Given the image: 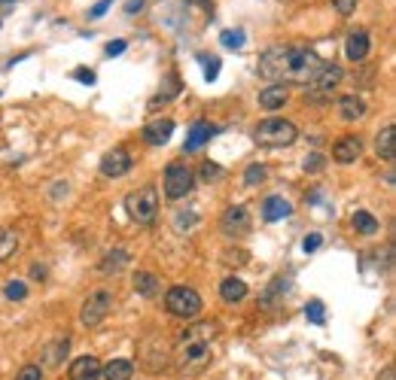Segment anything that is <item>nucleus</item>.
Here are the masks:
<instances>
[{"mask_svg":"<svg viewBox=\"0 0 396 380\" xmlns=\"http://www.w3.org/2000/svg\"><path fill=\"white\" fill-rule=\"evenodd\" d=\"M332 6L339 10V15H351L357 10V0H332Z\"/></svg>","mask_w":396,"mask_h":380,"instance_id":"36","label":"nucleus"},{"mask_svg":"<svg viewBox=\"0 0 396 380\" xmlns=\"http://www.w3.org/2000/svg\"><path fill=\"white\" fill-rule=\"evenodd\" d=\"M110 6H113V0H101V3H95L89 10V19H104V13L110 10Z\"/></svg>","mask_w":396,"mask_h":380,"instance_id":"35","label":"nucleus"},{"mask_svg":"<svg viewBox=\"0 0 396 380\" xmlns=\"http://www.w3.org/2000/svg\"><path fill=\"white\" fill-rule=\"evenodd\" d=\"M339 116L344 122H353V119H363L366 116V100L357 98V95H344L339 100Z\"/></svg>","mask_w":396,"mask_h":380,"instance_id":"20","label":"nucleus"},{"mask_svg":"<svg viewBox=\"0 0 396 380\" xmlns=\"http://www.w3.org/2000/svg\"><path fill=\"white\" fill-rule=\"evenodd\" d=\"M71 380H101V362L95 356H80L71 362Z\"/></svg>","mask_w":396,"mask_h":380,"instance_id":"14","label":"nucleus"},{"mask_svg":"<svg viewBox=\"0 0 396 380\" xmlns=\"http://www.w3.org/2000/svg\"><path fill=\"white\" fill-rule=\"evenodd\" d=\"M201 295L192 286H171L165 295V310L177 319H196L201 314Z\"/></svg>","mask_w":396,"mask_h":380,"instance_id":"5","label":"nucleus"},{"mask_svg":"<svg viewBox=\"0 0 396 380\" xmlns=\"http://www.w3.org/2000/svg\"><path fill=\"white\" fill-rule=\"evenodd\" d=\"M129 171H131V155H129V149L116 146V149H110V152H104V158H101V174H104V176L116 180V176H125Z\"/></svg>","mask_w":396,"mask_h":380,"instance_id":"9","label":"nucleus"},{"mask_svg":"<svg viewBox=\"0 0 396 380\" xmlns=\"http://www.w3.org/2000/svg\"><path fill=\"white\" fill-rule=\"evenodd\" d=\"M286 98H290V91H286L284 82H274V86H268L259 91V107L265 109H281L286 104Z\"/></svg>","mask_w":396,"mask_h":380,"instance_id":"19","label":"nucleus"},{"mask_svg":"<svg viewBox=\"0 0 396 380\" xmlns=\"http://www.w3.org/2000/svg\"><path fill=\"white\" fill-rule=\"evenodd\" d=\"M375 149H378V155H381L384 162H393V158H396V128H393V125H387V128L378 131Z\"/></svg>","mask_w":396,"mask_h":380,"instance_id":"21","label":"nucleus"},{"mask_svg":"<svg viewBox=\"0 0 396 380\" xmlns=\"http://www.w3.org/2000/svg\"><path fill=\"white\" fill-rule=\"evenodd\" d=\"M3 3H10V0H3Z\"/></svg>","mask_w":396,"mask_h":380,"instance_id":"43","label":"nucleus"},{"mask_svg":"<svg viewBox=\"0 0 396 380\" xmlns=\"http://www.w3.org/2000/svg\"><path fill=\"white\" fill-rule=\"evenodd\" d=\"M73 79L82 82V86H91V82H95V73L86 70V67H80V70H73Z\"/></svg>","mask_w":396,"mask_h":380,"instance_id":"38","label":"nucleus"},{"mask_svg":"<svg viewBox=\"0 0 396 380\" xmlns=\"http://www.w3.org/2000/svg\"><path fill=\"white\" fill-rule=\"evenodd\" d=\"M15 380H43V371H40V365H24Z\"/></svg>","mask_w":396,"mask_h":380,"instance_id":"34","label":"nucleus"},{"mask_svg":"<svg viewBox=\"0 0 396 380\" xmlns=\"http://www.w3.org/2000/svg\"><path fill=\"white\" fill-rule=\"evenodd\" d=\"M140 6H143V0H129V3H125V15L140 13Z\"/></svg>","mask_w":396,"mask_h":380,"instance_id":"41","label":"nucleus"},{"mask_svg":"<svg viewBox=\"0 0 396 380\" xmlns=\"http://www.w3.org/2000/svg\"><path fill=\"white\" fill-rule=\"evenodd\" d=\"M223 171H220V167H217V165H205V167H201V176H205V180H214V176H220Z\"/></svg>","mask_w":396,"mask_h":380,"instance_id":"40","label":"nucleus"},{"mask_svg":"<svg viewBox=\"0 0 396 380\" xmlns=\"http://www.w3.org/2000/svg\"><path fill=\"white\" fill-rule=\"evenodd\" d=\"M305 167L308 174H317V171H323V155H320V152H311V155H305Z\"/></svg>","mask_w":396,"mask_h":380,"instance_id":"33","label":"nucleus"},{"mask_svg":"<svg viewBox=\"0 0 396 380\" xmlns=\"http://www.w3.org/2000/svg\"><path fill=\"white\" fill-rule=\"evenodd\" d=\"M67 347H71V341H67V337H58L52 347L46 350V362H49V365H58V362H61V356L67 353Z\"/></svg>","mask_w":396,"mask_h":380,"instance_id":"28","label":"nucleus"},{"mask_svg":"<svg viewBox=\"0 0 396 380\" xmlns=\"http://www.w3.org/2000/svg\"><path fill=\"white\" fill-rule=\"evenodd\" d=\"M110 307H113V292H107V289L91 292L89 298L82 301L80 323L86 326V328H95V326H101V323L107 319V314H110Z\"/></svg>","mask_w":396,"mask_h":380,"instance_id":"6","label":"nucleus"},{"mask_svg":"<svg viewBox=\"0 0 396 380\" xmlns=\"http://www.w3.org/2000/svg\"><path fill=\"white\" fill-rule=\"evenodd\" d=\"M125 46H129V43H125V40H113V43H107V55H122L125 52Z\"/></svg>","mask_w":396,"mask_h":380,"instance_id":"39","label":"nucleus"},{"mask_svg":"<svg viewBox=\"0 0 396 380\" xmlns=\"http://www.w3.org/2000/svg\"><path fill=\"white\" fill-rule=\"evenodd\" d=\"M220 295H223V301H244L247 298V283L241 280V277H226V280L220 283Z\"/></svg>","mask_w":396,"mask_h":380,"instance_id":"22","label":"nucleus"},{"mask_svg":"<svg viewBox=\"0 0 396 380\" xmlns=\"http://www.w3.org/2000/svg\"><path fill=\"white\" fill-rule=\"evenodd\" d=\"M217 131H220V128H214V125H207V122H196V125L189 128V137H186V146H183V152H196V149H201L210 137H214Z\"/></svg>","mask_w":396,"mask_h":380,"instance_id":"17","label":"nucleus"},{"mask_svg":"<svg viewBox=\"0 0 396 380\" xmlns=\"http://www.w3.org/2000/svg\"><path fill=\"white\" fill-rule=\"evenodd\" d=\"M125 210L138 225H149L159 216V189L156 185H140L125 195Z\"/></svg>","mask_w":396,"mask_h":380,"instance_id":"4","label":"nucleus"},{"mask_svg":"<svg viewBox=\"0 0 396 380\" xmlns=\"http://www.w3.org/2000/svg\"><path fill=\"white\" fill-rule=\"evenodd\" d=\"M296 137H299V128L290 119H265L254 128V140L268 149L290 146V143H296Z\"/></svg>","mask_w":396,"mask_h":380,"instance_id":"2","label":"nucleus"},{"mask_svg":"<svg viewBox=\"0 0 396 380\" xmlns=\"http://www.w3.org/2000/svg\"><path fill=\"white\" fill-rule=\"evenodd\" d=\"M220 228H223V234H229V238H241V234H247V228H250V213H247V207H229L223 213L220 219Z\"/></svg>","mask_w":396,"mask_h":380,"instance_id":"10","label":"nucleus"},{"mask_svg":"<svg viewBox=\"0 0 396 380\" xmlns=\"http://www.w3.org/2000/svg\"><path fill=\"white\" fill-rule=\"evenodd\" d=\"M171 134H174V119H168V116L143 125V140L153 143V146H165V143L171 140Z\"/></svg>","mask_w":396,"mask_h":380,"instance_id":"12","label":"nucleus"},{"mask_svg":"<svg viewBox=\"0 0 396 380\" xmlns=\"http://www.w3.org/2000/svg\"><path fill=\"white\" fill-rule=\"evenodd\" d=\"M351 222H353V228H357L360 234H378V219L369 213V210H357Z\"/></svg>","mask_w":396,"mask_h":380,"instance_id":"25","label":"nucleus"},{"mask_svg":"<svg viewBox=\"0 0 396 380\" xmlns=\"http://www.w3.org/2000/svg\"><path fill=\"white\" fill-rule=\"evenodd\" d=\"M201 61H205V79H207V82H214L217 76H220V58H207V55H201Z\"/></svg>","mask_w":396,"mask_h":380,"instance_id":"32","label":"nucleus"},{"mask_svg":"<svg viewBox=\"0 0 396 380\" xmlns=\"http://www.w3.org/2000/svg\"><path fill=\"white\" fill-rule=\"evenodd\" d=\"M244 37H247V33H244L241 28H229V31L220 33V43H223L226 49H241V46H244Z\"/></svg>","mask_w":396,"mask_h":380,"instance_id":"27","label":"nucleus"},{"mask_svg":"<svg viewBox=\"0 0 396 380\" xmlns=\"http://www.w3.org/2000/svg\"><path fill=\"white\" fill-rule=\"evenodd\" d=\"M101 377L104 380H131L134 362L131 359H110L107 365H101Z\"/></svg>","mask_w":396,"mask_h":380,"instance_id":"18","label":"nucleus"},{"mask_svg":"<svg viewBox=\"0 0 396 380\" xmlns=\"http://www.w3.org/2000/svg\"><path fill=\"white\" fill-rule=\"evenodd\" d=\"M15 250H19V238H15V231H10V228H0V261H6Z\"/></svg>","mask_w":396,"mask_h":380,"instance_id":"26","label":"nucleus"},{"mask_svg":"<svg viewBox=\"0 0 396 380\" xmlns=\"http://www.w3.org/2000/svg\"><path fill=\"white\" fill-rule=\"evenodd\" d=\"M342 82V67L339 64H330V61H323V67L317 70V76L311 79V86H314L317 91H330L335 89Z\"/></svg>","mask_w":396,"mask_h":380,"instance_id":"16","label":"nucleus"},{"mask_svg":"<svg viewBox=\"0 0 396 380\" xmlns=\"http://www.w3.org/2000/svg\"><path fill=\"white\" fill-rule=\"evenodd\" d=\"M259 73L265 79H286V46H272L259 58Z\"/></svg>","mask_w":396,"mask_h":380,"instance_id":"8","label":"nucleus"},{"mask_svg":"<svg viewBox=\"0 0 396 380\" xmlns=\"http://www.w3.org/2000/svg\"><path fill=\"white\" fill-rule=\"evenodd\" d=\"M131 261V256H129V250H110L104 259H101V274H119L125 265Z\"/></svg>","mask_w":396,"mask_h":380,"instance_id":"23","label":"nucleus"},{"mask_svg":"<svg viewBox=\"0 0 396 380\" xmlns=\"http://www.w3.org/2000/svg\"><path fill=\"white\" fill-rule=\"evenodd\" d=\"M217 335L214 323H198L183 332L180 350H177V368L183 374H198L210 365V337Z\"/></svg>","mask_w":396,"mask_h":380,"instance_id":"1","label":"nucleus"},{"mask_svg":"<svg viewBox=\"0 0 396 380\" xmlns=\"http://www.w3.org/2000/svg\"><path fill=\"white\" fill-rule=\"evenodd\" d=\"M290 213H293V204L284 195H268L263 201V219L265 222H281V219H286Z\"/></svg>","mask_w":396,"mask_h":380,"instance_id":"15","label":"nucleus"},{"mask_svg":"<svg viewBox=\"0 0 396 380\" xmlns=\"http://www.w3.org/2000/svg\"><path fill=\"white\" fill-rule=\"evenodd\" d=\"M192 183H196V176H192V171H189L186 165L174 162V165L165 167V195L171 198V201L186 198L189 192H192Z\"/></svg>","mask_w":396,"mask_h":380,"instance_id":"7","label":"nucleus"},{"mask_svg":"<svg viewBox=\"0 0 396 380\" xmlns=\"http://www.w3.org/2000/svg\"><path fill=\"white\" fill-rule=\"evenodd\" d=\"M393 377H396V368H393V365H387L381 374H378V380H393Z\"/></svg>","mask_w":396,"mask_h":380,"instance_id":"42","label":"nucleus"},{"mask_svg":"<svg viewBox=\"0 0 396 380\" xmlns=\"http://www.w3.org/2000/svg\"><path fill=\"white\" fill-rule=\"evenodd\" d=\"M369 46H372V40H369L366 31H353L348 33V40H344V55H348V61H363L369 55Z\"/></svg>","mask_w":396,"mask_h":380,"instance_id":"13","label":"nucleus"},{"mask_svg":"<svg viewBox=\"0 0 396 380\" xmlns=\"http://www.w3.org/2000/svg\"><path fill=\"white\" fill-rule=\"evenodd\" d=\"M360 155H363V140L353 137V134L342 137V140L332 146V158H335L339 165H353Z\"/></svg>","mask_w":396,"mask_h":380,"instance_id":"11","label":"nucleus"},{"mask_svg":"<svg viewBox=\"0 0 396 380\" xmlns=\"http://www.w3.org/2000/svg\"><path fill=\"white\" fill-rule=\"evenodd\" d=\"M320 247H323V238H320V234H311V238L302 241V250H305V252H314Z\"/></svg>","mask_w":396,"mask_h":380,"instance_id":"37","label":"nucleus"},{"mask_svg":"<svg viewBox=\"0 0 396 380\" xmlns=\"http://www.w3.org/2000/svg\"><path fill=\"white\" fill-rule=\"evenodd\" d=\"M265 180V165H259V162H254L244 171V185H259Z\"/></svg>","mask_w":396,"mask_h":380,"instance_id":"29","label":"nucleus"},{"mask_svg":"<svg viewBox=\"0 0 396 380\" xmlns=\"http://www.w3.org/2000/svg\"><path fill=\"white\" fill-rule=\"evenodd\" d=\"M3 295H6L10 301H22L24 295H28V286H24L22 280H10V283L3 286Z\"/></svg>","mask_w":396,"mask_h":380,"instance_id":"30","label":"nucleus"},{"mask_svg":"<svg viewBox=\"0 0 396 380\" xmlns=\"http://www.w3.org/2000/svg\"><path fill=\"white\" fill-rule=\"evenodd\" d=\"M323 61L314 55V49L305 46H286V79L290 82H311Z\"/></svg>","mask_w":396,"mask_h":380,"instance_id":"3","label":"nucleus"},{"mask_svg":"<svg viewBox=\"0 0 396 380\" xmlns=\"http://www.w3.org/2000/svg\"><path fill=\"white\" fill-rule=\"evenodd\" d=\"M305 317L311 319V323H323L326 314H323V301H308V307H305Z\"/></svg>","mask_w":396,"mask_h":380,"instance_id":"31","label":"nucleus"},{"mask_svg":"<svg viewBox=\"0 0 396 380\" xmlns=\"http://www.w3.org/2000/svg\"><path fill=\"white\" fill-rule=\"evenodd\" d=\"M131 283H134V292L143 295V298H153V295L159 292V277L149 274V271H138Z\"/></svg>","mask_w":396,"mask_h":380,"instance_id":"24","label":"nucleus"}]
</instances>
